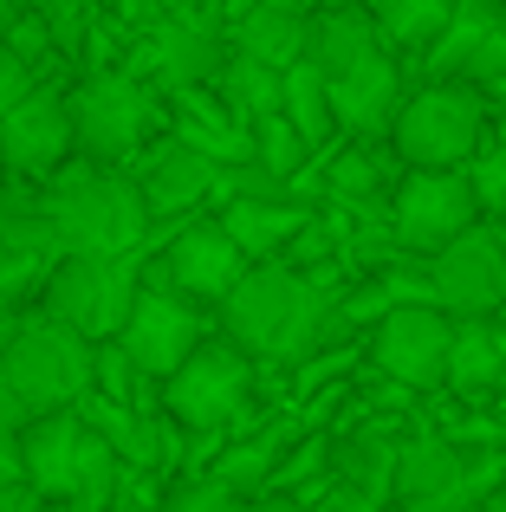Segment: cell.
<instances>
[{
    "label": "cell",
    "mask_w": 506,
    "mask_h": 512,
    "mask_svg": "<svg viewBox=\"0 0 506 512\" xmlns=\"http://www.w3.org/2000/svg\"><path fill=\"white\" fill-rule=\"evenodd\" d=\"M39 214L52 227L59 260H130V247L150 234L137 182L104 163H65L39 195Z\"/></svg>",
    "instance_id": "1"
},
{
    "label": "cell",
    "mask_w": 506,
    "mask_h": 512,
    "mask_svg": "<svg viewBox=\"0 0 506 512\" xmlns=\"http://www.w3.org/2000/svg\"><path fill=\"white\" fill-rule=\"evenodd\" d=\"M221 318L241 357H299L325 331V292L292 266H247L241 286L221 299Z\"/></svg>",
    "instance_id": "2"
},
{
    "label": "cell",
    "mask_w": 506,
    "mask_h": 512,
    "mask_svg": "<svg viewBox=\"0 0 506 512\" xmlns=\"http://www.w3.org/2000/svg\"><path fill=\"white\" fill-rule=\"evenodd\" d=\"M20 467L39 500H72V506H104L117 487V454L78 409L33 415L20 435Z\"/></svg>",
    "instance_id": "3"
},
{
    "label": "cell",
    "mask_w": 506,
    "mask_h": 512,
    "mask_svg": "<svg viewBox=\"0 0 506 512\" xmlns=\"http://www.w3.org/2000/svg\"><path fill=\"white\" fill-rule=\"evenodd\" d=\"M91 350L98 344H85L78 331H65L46 312H33L0 344V376H7V389L20 396L26 415H59V409L91 396Z\"/></svg>",
    "instance_id": "4"
},
{
    "label": "cell",
    "mask_w": 506,
    "mask_h": 512,
    "mask_svg": "<svg viewBox=\"0 0 506 512\" xmlns=\"http://www.w3.org/2000/svg\"><path fill=\"white\" fill-rule=\"evenodd\" d=\"M487 143V98L468 85H422L390 124V150L403 169H461Z\"/></svg>",
    "instance_id": "5"
},
{
    "label": "cell",
    "mask_w": 506,
    "mask_h": 512,
    "mask_svg": "<svg viewBox=\"0 0 506 512\" xmlns=\"http://www.w3.org/2000/svg\"><path fill=\"white\" fill-rule=\"evenodd\" d=\"M137 266L130 260H52L46 292H39V312L52 325L78 331L85 344H111L124 331L130 305H137Z\"/></svg>",
    "instance_id": "6"
},
{
    "label": "cell",
    "mask_w": 506,
    "mask_h": 512,
    "mask_svg": "<svg viewBox=\"0 0 506 512\" xmlns=\"http://www.w3.org/2000/svg\"><path fill=\"white\" fill-rule=\"evenodd\" d=\"M65 117H72V150H85V163H124L156 124V91L130 72H98L65 98Z\"/></svg>",
    "instance_id": "7"
},
{
    "label": "cell",
    "mask_w": 506,
    "mask_h": 512,
    "mask_svg": "<svg viewBox=\"0 0 506 512\" xmlns=\"http://www.w3.org/2000/svg\"><path fill=\"white\" fill-rule=\"evenodd\" d=\"M163 402L195 435L241 428L247 409H253V357H241L234 344H195L182 357V370L163 376Z\"/></svg>",
    "instance_id": "8"
},
{
    "label": "cell",
    "mask_w": 506,
    "mask_h": 512,
    "mask_svg": "<svg viewBox=\"0 0 506 512\" xmlns=\"http://www.w3.org/2000/svg\"><path fill=\"white\" fill-rule=\"evenodd\" d=\"M429 305L448 318H487L506 305V240L500 227H468L461 240H448L429 266Z\"/></svg>",
    "instance_id": "9"
},
{
    "label": "cell",
    "mask_w": 506,
    "mask_h": 512,
    "mask_svg": "<svg viewBox=\"0 0 506 512\" xmlns=\"http://www.w3.org/2000/svg\"><path fill=\"white\" fill-rule=\"evenodd\" d=\"M390 227H396V247L435 260L448 240L481 227V214H474V195H468V182H461V169H409L403 188H396Z\"/></svg>",
    "instance_id": "10"
},
{
    "label": "cell",
    "mask_w": 506,
    "mask_h": 512,
    "mask_svg": "<svg viewBox=\"0 0 506 512\" xmlns=\"http://www.w3.org/2000/svg\"><path fill=\"white\" fill-rule=\"evenodd\" d=\"M111 344L130 357L137 376H156V383H163V376H176L182 357L202 344V318H195V305L176 299L169 286H143L137 305H130V318H124V331H117Z\"/></svg>",
    "instance_id": "11"
},
{
    "label": "cell",
    "mask_w": 506,
    "mask_h": 512,
    "mask_svg": "<svg viewBox=\"0 0 506 512\" xmlns=\"http://www.w3.org/2000/svg\"><path fill=\"white\" fill-rule=\"evenodd\" d=\"M448 331H455V318H442L435 305H396V312L377 318L370 363H377L390 383H403V389H442V376H448Z\"/></svg>",
    "instance_id": "12"
},
{
    "label": "cell",
    "mask_w": 506,
    "mask_h": 512,
    "mask_svg": "<svg viewBox=\"0 0 506 512\" xmlns=\"http://www.w3.org/2000/svg\"><path fill=\"white\" fill-rule=\"evenodd\" d=\"M65 163H72V117H65V98L59 91H26V98L0 117V169L52 182Z\"/></svg>",
    "instance_id": "13"
},
{
    "label": "cell",
    "mask_w": 506,
    "mask_h": 512,
    "mask_svg": "<svg viewBox=\"0 0 506 512\" xmlns=\"http://www.w3.org/2000/svg\"><path fill=\"white\" fill-rule=\"evenodd\" d=\"M325 104H331V130H351L357 143H390V124L403 111V72L390 52H370L351 72L325 78Z\"/></svg>",
    "instance_id": "14"
},
{
    "label": "cell",
    "mask_w": 506,
    "mask_h": 512,
    "mask_svg": "<svg viewBox=\"0 0 506 512\" xmlns=\"http://www.w3.org/2000/svg\"><path fill=\"white\" fill-rule=\"evenodd\" d=\"M241 273H247V253L221 234V221L182 227V234L169 240V253H163L169 292H176V299H189V305H221L234 286H241Z\"/></svg>",
    "instance_id": "15"
},
{
    "label": "cell",
    "mask_w": 506,
    "mask_h": 512,
    "mask_svg": "<svg viewBox=\"0 0 506 512\" xmlns=\"http://www.w3.org/2000/svg\"><path fill=\"white\" fill-rule=\"evenodd\" d=\"M221 59H228V39L208 33L202 20H182V13H176V20H163L137 46V72H130V78H143V85H169V91H202V85H215Z\"/></svg>",
    "instance_id": "16"
},
{
    "label": "cell",
    "mask_w": 506,
    "mask_h": 512,
    "mask_svg": "<svg viewBox=\"0 0 506 512\" xmlns=\"http://www.w3.org/2000/svg\"><path fill=\"white\" fill-rule=\"evenodd\" d=\"M474 493V474H468V454L448 448V441L422 435L409 448H396V474H390V500L416 506V512H448Z\"/></svg>",
    "instance_id": "17"
},
{
    "label": "cell",
    "mask_w": 506,
    "mask_h": 512,
    "mask_svg": "<svg viewBox=\"0 0 506 512\" xmlns=\"http://www.w3.org/2000/svg\"><path fill=\"white\" fill-rule=\"evenodd\" d=\"M215 182H221V163H208L189 143H163V150L150 156V169H143L137 195H143V208H150V221H163V214H189L202 195H215Z\"/></svg>",
    "instance_id": "18"
},
{
    "label": "cell",
    "mask_w": 506,
    "mask_h": 512,
    "mask_svg": "<svg viewBox=\"0 0 506 512\" xmlns=\"http://www.w3.org/2000/svg\"><path fill=\"white\" fill-rule=\"evenodd\" d=\"M377 52V26H370V13L357 7H312L305 13V59L318 78H338L351 72L357 59H370Z\"/></svg>",
    "instance_id": "19"
},
{
    "label": "cell",
    "mask_w": 506,
    "mask_h": 512,
    "mask_svg": "<svg viewBox=\"0 0 506 512\" xmlns=\"http://www.w3.org/2000/svg\"><path fill=\"white\" fill-rule=\"evenodd\" d=\"M228 52L266 65V72H292L305 59V13L286 7H241L228 26Z\"/></svg>",
    "instance_id": "20"
},
{
    "label": "cell",
    "mask_w": 506,
    "mask_h": 512,
    "mask_svg": "<svg viewBox=\"0 0 506 512\" xmlns=\"http://www.w3.org/2000/svg\"><path fill=\"white\" fill-rule=\"evenodd\" d=\"M312 221V208H299V201H228V214H221V234L234 240V247L253 260H279L286 253V240L299 234V227Z\"/></svg>",
    "instance_id": "21"
},
{
    "label": "cell",
    "mask_w": 506,
    "mask_h": 512,
    "mask_svg": "<svg viewBox=\"0 0 506 512\" xmlns=\"http://www.w3.org/2000/svg\"><path fill=\"white\" fill-rule=\"evenodd\" d=\"M506 376V331L481 325V318H468V325L448 331V376L442 383L455 389H494Z\"/></svg>",
    "instance_id": "22"
},
{
    "label": "cell",
    "mask_w": 506,
    "mask_h": 512,
    "mask_svg": "<svg viewBox=\"0 0 506 512\" xmlns=\"http://www.w3.org/2000/svg\"><path fill=\"white\" fill-rule=\"evenodd\" d=\"M0 260H7L13 273H20V266L59 260L52 227H46V214H39V195H7L0 201Z\"/></svg>",
    "instance_id": "23"
},
{
    "label": "cell",
    "mask_w": 506,
    "mask_h": 512,
    "mask_svg": "<svg viewBox=\"0 0 506 512\" xmlns=\"http://www.w3.org/2000/svg\"><path fill=\"white\" fill-rule=\"evenodd\" d=\"M279 117H286V124L299 130V143H305V150L331 143V104H325V78H318L312 65H292V72H279Z\"/></svg>",
    "instance_id": "24"
},
{
    "label": "cell",
    "mask_w": 506,
    "mask_h": 512,
    "mask_svg": "<svg viewBox=\"0 0 506 512\" xmlns=\"http://www.w3.org/2000/svg\"><path fill=\"white\" fill-rule=\"evenodd\" d=\"M390 474H396V448L383 435H351L338 448V487L357 493V500L383 506L390 500Z\"/></svg>",
    "instance_id": "25"
},
{
    "label": "cell",
    "mask_w": 506,
    "mask_h": 512,
    "mask_svg": "<svg viewBox=\"0 0 506 512\" xmlns=\"http://www.w3.org/2000/svg\"><path fill=\"white\" fill-rule=\"evenodd\" d=\"M215 85H221V104H228L241 124H253V117H266V111H279V72H266V65L241 59V52H228V59H221Z\"/></svg>",
    "instance_id": "26"
},
{
    "label": "cell",
    "mask_w": 506,
    "mask_h": 512,
    "mask_svg": "<svg viewBox=\"0 0 506 512\" xmlns=\"http://www.w3.org/2000/svg\"><path fill=\"white\" fill-rule=\"evenodd\" d=\"M448 13H455V0H377V13H370V26H377L390 46H435V33L448 26Z\"/></svg>",
    "instance_id": "27"
},
{
    "label": "cell",
    "mask_w": 506,
    "mask_h": 512,
    "mask_svg": "<svg viewBox=\"0 0 506 512\" xmlns=\"http://www.w3.org/2000/svg\"><path fill=\"white\" fill-rule=\"evenodd\" d=\"M247 143H253V163H260L266 175H279V182H292V175L305 169V143H299V130L286 124L279 111H266V117H253L247 124Z\"/></svg>",
    "instance_id": "28"
},
{
    "label": "cell",
    "mask_w": 506,
    "mask_h": 512,
    "mask_svg": "<svg viewBox=\"0 0 506 512\" xmlns=\"http://www.w3.org/2000/svg\"><path fill=\"white\" fill-rule=\"evenodd\" d=\"M215 480L221 493H234V500H260L266 493V480H273V435H260V441H241V448H228L215 461Z\"/></svg>",
    "instance_id": "29"
},
{
    "label": "cell",
    "mask_w": 506,
    "mask_h": 512,
    "mask_svg": "<svg viewBox=\"0 0 506 512\" xmlns=\"http://www.w3.org/2000/svg\"><path fill=\"white\" fill-rule=\"evenodd\" d=\"M461 182H468L481 221H506V143H481V150L461 163Z\"/></svg>",
    "instance_id": "30"
},
{
    "label": "cell",
    "mask_w": 506,
    "mask_h": 512,
    "mask_svg": "<svg viewBox=\"0 0 506 512\" xmlns=\"http://www.w3.org/2000/svg\"><path fill=\"white\" fill-rule=\"evenodd\" d=\"M403 169L396 163V150H377V143H357L351 156H344V163H331V188H338V195H377L383 182H390V175Z\"/></svg>",
    "instance_id": "31"
},
{
    "label": "cell",
    "mask_w": 506,
    "mask_h": 512,
    "mask_svg": "<svg viewBox=\"0 0 506 512\" xmlns=\"http://www.w3.org/2000/svg\"><path fill=\"white\" fill-rule=\"evenodd\" d=\"M163 512H241V500H234V493H221L215 480H195V487H176V493H169Z\"/></svg>",
    "instance_id": "32"
},
{
    "label": "cell",
    "mask_w": 506,
    "mask_h": 512,
    "mask_svg": "<svg viewBox=\"0 0 506 512\" xmlns=\"http://www.w3.org/2000/svg\"><path fill=\"white\" fill-rule=\"evenodd\" d=\"M318 467H325V435H312L299 454H292V461H279V467H273V487H279V493H292V487H305Z\"/></svg>",
    "instance_id": "33"
},
{
    "label": "cell",
    "mask_w": 506,
    "mask_h": 512,
    "mask_svg": "<svg viewBox=\"0 0 506 512\" xmlns=\"http://www.w3.org/2000/svg\"><path fill=\"white\" fill-rule=\"evenodd\" d=\"M26 91H33V78H26V65L13 59V52H7V39H0V117H7L13 104L26 98Z\"/></svg>",
    "instance_id": "34"
},
{
    "label": "cell",
    "mask_w": 506,
    "mask_h": 512,
    "mask_svg": "<svg viewBox=\"0 0 506 512\" xmlns=\"http://www.w3.org/2000/svg\"><path fill=\"white\" fill-rule=\"evenodd\" d=\"M13 480H26V467H20V435H13V428H0V487H13Z\"/></svg>",
    "instance_id": "35"
},
{
    "label": "cell",
    "mask_w": 506,
    "mask_h": 512,
    "mask_svg": "<svg viewBox=\"0 0 506 512\" xmlns=\"http://www.w3.org/2000/svg\"><path fill=\"white\" fill-rule=\"evenodd\" d=\"M20 422H33V415L20 409V396H13V389H7V376H0V428H13V435H20Z\"/></svg>",
    "instance_id": "36"
},
{
    "label": "cell",
    "mask_w": 506,
    "mask_h": 512,
    "mask_svg": "<svg viewBox=\"0 0 506 512\" xmlns=\"http://www.w3.org/2000/svg\"><path fill=\"white\" fill-rule=\"evenodd\" d=\"M241 512H312V506H299L292 493H260V500H241Z\"/></svg>",
    "instance_id": "37"
},
{
    "label": "cell",
    "mask_w": 506,
    "mask_h": 512,
    "mask_svg": "<svg viewBox=\"0 0 506 512\" xmlns=\"http://www.w3.org/2000/svg\"><path fill=\"white\" fill-rule=\"evenodd\" d=\"M39 506V493L26 487V480H13V487H0V512H33Z\"/></svg>",
    "instance_id": "38"
},
{
    "label": "cell",
    "mask_w": 506,
    "mask_h": 512,
    "mask_svg": "<svg viewBox=\"0 0 506 512\" xmlns=\"http://www.w3.org/2000/svg\"><path fill=\"white\" fill-rule=\"evenodd\" d=\"M481 512H506V487H494V493H487V500H481Z\"/></svg>",
    "instance_id": "39"
},
{
    "label": "cell",
    "mask_w": 506,
    "mask_h": 512,
    "mask_svg": "<svg viewBox=\"0 0 506 512\" xmlns=\"http://www.w3.org/2000/svg\"><path fill=\"white\" fill-rule=\"evenodd\" d=\"M182 7H202V0H182ZM241 7H253V0H241Z\"/></svg>",
    "instance_id": "40"
}]
</instances>
